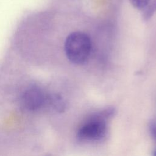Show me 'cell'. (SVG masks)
Returning a JSON list of instances; mask_svg holds the SVG:
<instances>
[{"label":"cell","mask_w":156,"mask_h":156,"mask_svg":"<svg viewBox=\"0 0 156 156\" xmlns=\"http://www.w3.org/2000/svg\"><path fill=\"white\" fill-rule=\"evenodd\" d=\"M115 109L108 107L90 116L80 126L77 136L82 141H98L103 140L108 133L107 121L114 116Z\"/></svg>","instance_id":"6da1fadb"},{"label":"cell","mask_w":156,"mask_h":156,"mask_svg":"<svg viewBox=\"0 0 156 156\" xmlns=\"http://www.w3.org/2000/svg\"><path fill=\"white\" fill-rule=\"evenodd\" d=\"M64 48L65 54L71 62L76 65H82L90 57L91 41L87 34L74 32L67 37Z\"/></svg>","instance_id":"7a4b0ae2"},{"label":"cell","mask_w":156,"mask_h":156,"mask_svg":"<svg viewBox=\"0 0 156 156\" xmlns=\"http://www.w3.org/2000/svg\"><path fill=\"white\" fill-rule=\"evenodd\" d=\"M50 94L38 87L26 89L21 95V104L27 111L34 112L48 108Z\"/></svg>","instance_id":"3957f363"},{"label":"cell","mask_w":156,"mask_h":156,"mask_svg":"<svg viewBox=\"0 0 156 156\" xmlns=\"http://www.w3.org/2000/svg\"><path fill=\"white\" fill-rule=\"evenodd\" d=\"M66 104L63 98L58 94H50L48 108L57 112H64Z\"/></svg>","instance_id":"277c9868"},{"label":"cell","mask_w":156,"mask_h":156,"mask_svg":"<svg viewBox=\"0 0 156 156\" xmlns=\"http://www.w3.org/2000/svg\"><path fill=\"white\" fill-rule=\"evenodd\" d=\"M156 12V0H152L150 1L147 7L144 9L143 13V19L144 21L149 20L151 16Z\"/></svg>","instance_id":"5b68a950"},{"label":"cell","mask_w":156,"mask_h":156,"mask_svg":"<svg viewBox=\"0 0 156 156\" xmlns=\"http://www.w3.org/2000/svg\"><path fill=\"white\" fill-rule=\"evenodd\" d=\"M151 0H129L132 5L138 9H144Z\"/></svg>","instance_id":"8992f818"},{"label":"cell","mask_w":156,"mask_h":156,"mask_svg":"<svg viewBox=\"0 0 156 156\" xmlns=\"http://www.w3.org/2000/svg\"><path fill=\"white\" fill-rule=\"evenodd\" d=\"M150 131L152 136L156 141V122H152L150 126Z\"/></svg>","instance_id":"52a82bcc"},{"label":"cell","mask_w":156,"mask_h":156,"mask_svg":"<svg viewBox=\"0 0 156 156\" xmlns=\"http://www.w3.org/2000/svg\"><path fill=\"white\" fill-rule=\"evenodd\" d=\"M153 156H156V150L154 151V153H153Z\"/></svg>","instance_id":"ba28073f"}]
</instances>
